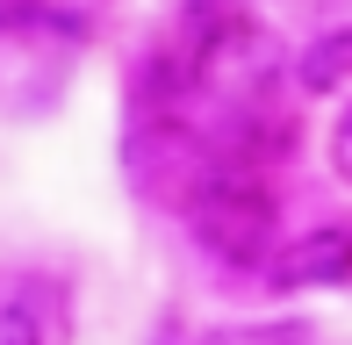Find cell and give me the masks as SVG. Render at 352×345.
Listing matches in <instances>:
<instances>
[{
  "label": "cell",
  "mask_w": 352,
  "mask_h": 345,
  "mask_svg": "<svg viewBox=\"0 0 352 345\" xmlns=\"http://www.w3.org/2000/svg\"><path fill=\"white\" fill-rule=\"evenodd\" d=\"M0 345H51V331H43V317H36V302L0 295Z\"/></svg>",
  "instance_id": "5b68a950"
},
{
  "label": "cell",
  "mask_w": 352,
  "mask_h": 345,
  "mask_svg": "<svg viewBox=\"0 0 352 345\" xmlns=\"http://www.w3.org/2000/svg\"><path fill=\"white\" fill-rule=\"evenodd\" d=\"M345 137H352V108H345Z\"/></svg>",
  "instance_id": "52a82bcc"
},
{
  "label": "cell",
  "mask_w": 352,
  "mask_h": 345,
  "mask_svg": "<svg viewBox=\"0 0 352 345\" xmlns=\"http://www.w3.org/2000/svg\"><path fill=\"white\" fill-rule=\"evenodd\" d=\"M295 80H302V93H338V87H352V29H324V36L295 58Z\"/></svg>",
  "instance_id": "3957f363"
},
{
  "label": "cell",
  "mask_w": 352,
  "mask_h": 345,
  "mask_svg": "<svg viewBox=\"0 0 352 345\" xmlns=\"http://www.w3.org/2000/svg\"><path fill=\"white\" fill-rule=\"evenodd\" d=\"M201 345H309V331L302 324H223Z\"/></svg>",
  "instance_id": "277c9868"
},
{
  "label": "cell",
  "mask_w": 352,
  "mask_h": 345,
  "mask_svg": "<svg viewBox=\"0 0 352 345\" xmlns=\"http://www.w3.org/2000/svg\"><path fill=\"white\" fill-rule=\"evenodd\" d=\"M274 295H309V288H345L352 280V223H316L295 230L274 259L259 266Z\"/></svg>",
  "instance_id": "7a4b0ae2"
},
{
  "label": "cell",
  "mask_w": 352,
  "mask_h": 345,
  "mask_svg": "<svg viewBox=\"0 0 352 345\" xmlns=\"http://www.w3.org/2000/svg\"><path fill=\"white\" fill-rule=\"evenodd\" d=\"M180 216L195 230V245L223 266H266L280 252V201L259 180V166L245 159H209L201 180L187 187Z\"/></svg>",
  "instance_id": "6da1fadb"
},
{
  "label": "cell",
  "mask_w": 352,
  "mask_h": 345,
  "mask_svg": "<svg viewBox=\"0 0 352 345\" xmlns=\"http://www.w3.org/2000/svg\"><path fill=\"white\" fill-rule=\"evenodd\" d=\"M43 14V0H0V36H14V29H29Z\"/></svg>",
  "instance_id": "8992f818"
}]
</instances>
